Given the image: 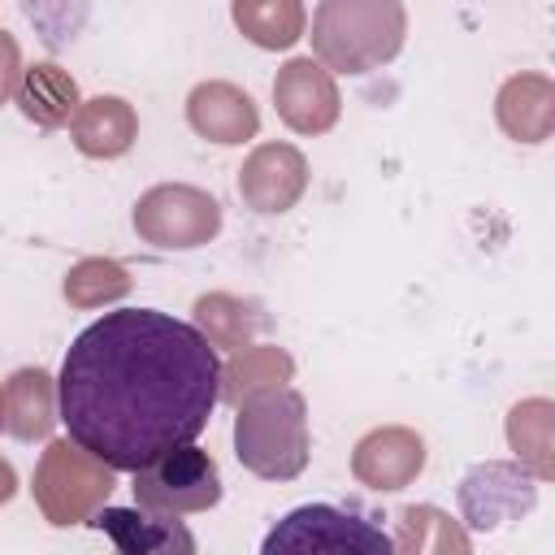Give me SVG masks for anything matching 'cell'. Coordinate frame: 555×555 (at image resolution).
I'll use <instances>...</instances> for the list:
<instances>
[{"instance_id": "26", "label": "cell", "mask_w": 555, "mask_h": 555, "mask_svg": "<svg viewBox=\"0 0 555 555\" xmlns=\"http://www.w3.org/2000/svg\"><path fill=\"white\" fill-rule=\"evenodd\" d=\"M0 425H4V395H0Z\"/></svg>"}, {"instance_id": "17", "label": "cell", "mask_w": 555, "mask_h": 555, "mask_svg": "<svg viewBox=\"0 0 555 555\" xmlns=\"http://www.w3.org/2000/svg\"><path fill=\"white\" fill-rule=\"evenodd\" d=\"M399 555H473L464 529L438 507H408L399 516Z\"/></svg>"}, {"instance_id": "24", "label": "cell", "mask_w": 555, "mask_h": 555, "mask_svg": "<svg viewBox=\"0 0 555 555\" xmlns=\"http://www.w3.org/2000/svg\"><path fill=\"white\" fill-rule=\"evenodd\" d=\"M17 74H22L17 43H13V35H4V30H0V104H4V95L17 87Z\"/></svg>"}, {"instance_id": "21", "label": "cell", "mask_w": 555, "mask_h": 555, "mask_svg": "<svg viewBox=\"0 0 555 555\" xmlns=\"http://www.w3.org/2000/svg\"><path fill=\"white\" fill-rule=\"evenodd\" d=\"M195 312H199V321L208 330L204 338L212 347H234V343H243L251 334V317H243V304L230 299V295H204L195 304Z\"/></svg>"}, {"instance_id": "13", "label": "cell", "mask_w": 555, "mask_h": 555, "mask_svg": "<svg viewBox=\"0 0 555 555\" xmlns=\"http://www.w3.org/2000/svg\"><path fill=\"white\" fill-rule=\"evenodd\" d=\"M425 464V447L416 434L408 429H373L360 447H356V477L373 490H399L408 486Z\"/></svg>"}, {"instance_id": "18", "label": "cell", "mask_w": 555, "mask_h": 555, "mask_svg": "<svg viewBox=\"0 0 555 555\" xmlns=\"http://www.w3.org/2000/svg\"><path fill=\"white\" fill-rule=\"evenodd\" d=\"M234 22L243 26V35L260 48H291L304 30V9L282 0V4H234Z\"/></svg>"}, {"instance_id": "15", "label": "cell", "mask_w": 555, "mask_h": 555, "mask_svg": "<svg viewBox=\"0 0 555 555\" xmlns=\"http://www.w3.org/2000/svg\"><path fill=\"white\" fill-rule=\"evenodd\" d=\"M17 104H22V113H26L30 121H39V126H65V121H74V113H78V87H74V78H69L61 65L39 61V65H30V69L22 74V82H17Z\"/></svg>"}, {"instance_id": "1", "label": "cell", "mask_w": 555, "mask_h": 555, "mask_svg": "<svg viewBox=\"0 0 555 555\" xmlns=\"http://www.w3.org/2000/svg\"><path fill=\"white\" fill-rule=\"evenodd\" d=\"M221 399L217 347L156 308H117L91 321L65 351L56 421L104 468L143 473L191 447Z\"/></svg>"}, {"instance_id": "20", "label": "cell", "mask_w": 555, "mask_h": 555, "mask_svg": "<svg viewBox=\"0 0 555 555\" xmlns=\"http://www.w3.org/2000/svg\"><path fill=\"white\" fill-rule=\"evenodd\" d=\"M533 108L538 113H551V87H546V78H533V74L512 78L503 87V95H499V121H503V130L512 139H525V117Z\"/></svg>"}, {"instance_id": "3", "label": "cell", "mask_w": 555, "mask_h": 555, "mask_svg": "<svg viewBox=\"0 0 555 555\" xmlns=\"http://www.w3.org/2000/svg\"><path fill=\"white\" fill-rule=\"evenodd\" d=\"M403 43V4L395 0H325L312 13V48L338 74H364L390 61Z\"/></svg>"}, {"instance_id": "11", "label": "cell", "mask_w": 555, "mask_h": 555, "mask_svg": "<svg viewBox=\"0 0 555 555\" xmlns=\"http://www.w3.org/2000/svg\"><path fill=\"white\" fill-rule=\"evenodd\" d=\"M308 182V165L286 143H264L238 173V195L260 212H286Z\"/></svg>"}, {"instance_id": "8", "label": "cell", "mask_w": 555, "mask_h": 555, "mask_svg": "<svg viewBox=\"0 0 555 555\" xmlns=\"http://www.w3.org/2000/svg\"><path fill=\"white\" fill-rule=\"evenodd\" d=\"M538 499V486L516 464H477L460 481V507L473 529H499L503 520H516Z\"/></svg>"}, {"instance_id": "2", "label": "cell", "mask_w": 555, "mask_h": 555, "mask_svg": "<svg viewBox=\"0 0 555 555\" xmlns=\"http://www.w3.org/2000/svg\"><path fill=\"white\" fill-rule=\"evenodd\" d=\"M238 460L264 481H291L308 464V403L299 390H260L234 421Z\"/></svg>"}, {"instance_id": "10", "label": "cell", "mask_w": 555, "mask_h": 555, "mask_svg": "<svg viewBox=\"0 0 555 555\" xmlns=\"http://www.w3.org/2000/svg\"><path fill=\"white\" fill-rule=\"evenodd\" d=\"M91 525L113 538L117 555H195V533L173 512L100 507Z\"/></svg>"}, {"instance_id": "5", "label": "cell", "mask_w": 555, "mask_h": 555, "mask_svg": "<svg viewBox=\"0 0 555 555\" xmlns=\"http://www.w3.org/2000/svg\"><path fill=\"white\" fill-rule=\"evenodd\" d=\"M113 490V473L69 442H52L35 473V499L52 525H78Z\"/></svg>"}, {"instance_id": "23", "label": "cell", "mask_w": 555, "mask_h": 555, "mask_svg": "<svg viewBox=\"0 0 555 555\" xmlns=\"http://www.w3.org/2000/svg\"><path fill=\"white\" fill-rule=\"evenodd\" d=\"M230 377H234V390L230 395H260L269 382H282V377H291V360L278 351V347H256V351H243L238 360H234V369H230Z\"/></svg>"}, {"instance_id": "4", "label": "cell", "mask_w": 555, "mask_h": 555, "mask_svg": "<svg viewBox=\"0 0 555 555\" xmlns=\"http://www.w3.org/2000/svg\"><path fill=\"white\" fill-rule=\"evenodd\" d=\"M260 555H395V542L360 512L304 503L264 533Z\"/></svg>"}, {"instance_id": "12", "label": "cell", "mask_w": 555, "mask_h": 555, "mask_svg": "<svg viewBox=\"0 0 555 555\" xmlns=\"http://www.w3.org/2000/svg\"><path fill=\"white\" fill-rule=\"evenodd\" d=\"M186 117L212 143H243L260 126L251 95L230 87V82H199L191 91V100H186Z\"/></svg>"}, {"instance_id": "14", "label": "cell", "mask_w": 555, "mask_h": 555, "mask_svg": "<svg viewBox=\"0 0 555 555\" xmlns=\"http://www.w3.org/2000/svg\"><path fill=\"white\" fill-rule=\"evenodd\" d=\"M74 143L87 156H121L134 143V113L117 95H100L78 104L74 113Z\"/></svg>"}, {"instance_id": "7", "label": "cell", "mask_w": 555, "mask_h": 555, "mask_svg": "<svg viewBox=\"0 0 555 555\" xmlns=\"http://www.w3.org/2000/svg\"><path fill=\"white\" fill-rule=\"evenodd\" d=\"M221 208L195 186H156L134 208V230L156 247H199L217 234Z\"/></svg>"}, {"instance_id": "6", "label": "cell", "mask_w": 555, "mask_h": 555, "mask_svg": "<svg viewBox=\"0 0 555 555\" xmlns=\"http://www.w3.org/2000/svg\"><path fill=\"white\" fill-rule=\"evenodd\" d=\"M134 499L147 512H199L221 499V473L208 451L178 447L165 460L134 473Z\"/></svg>"}, {"instance_id": "19", "label": "cell", "mask_w": 555, "mask_h": 555, "mask_svg": "<svg viewBox=\"0 0 555 555\" xmlns=\"http://www.w3.org/2000/svg\"><path fill=\"white\" fill-rule=\"evenodd\" d=\"M126 291H130V278H126V269L113 264V260H82V264L69 273V282H65V295H69L74 304H82V308H95V304L117 299V295H126Z\"/></svg>"}, {"instance_id": "25", "label": "cell", "mask_w": 555, "mask_h": 555, "mask_svg": "<svg viewBox=\"0 0 555 555\" xmlns=\"http://www.w3.org/2000/svg\"><path fill=\"white\" fill-rule=\"evenodd\" d=\"M13 490H17V477H13V468L0 460V503H4V499H13Z\"/></svg>"}, {"instance_id": "9", "label": "cell", "mask_w": 555, "mask_h": 555, "mask_svg": "<svg viewBox=\"0 0 555 555\" xmlns=\"http://www.w3.org/2000/svg\"><path fill=\"white\" fill-rule=\"evenodd\" d=\"M273 100H278L282 121L291 130H299V134H321L338 117V91H334L330 74L312 56H295V61H286L278 69Z\"/></svg>"}, {"instance_id": "22", "label": "cell", "mask_w": 555, "mask_h": 555, "mask_svg": "<svg viewBox=\"0 0 555 555\" xmlns=\"http://www.w3.org/2000/svg\"><path fill=\"white\" fill-rule=\"evenodd\" d=\"M546 412H551L546 399L520 403V408L512 412V425H516V429H507V434H512V447H516L525 460H533L538 477L551 473V464H546Z\"/></svg>"}, {"instance_id": "16", "label": "cell", "mask_w": 555, "mask_h": 555, "mask_svg": "<svg viewBox=\"0 0 555 555\" xmlns=\"http://www.w3.org/2000/svg\"><path fill=\"white\" fill-rule=\"evenodd\" d=\"M4 416L17 438H43L52 429V377L43 369H22L4 386Z\"/></svg>"}]
</instances>
